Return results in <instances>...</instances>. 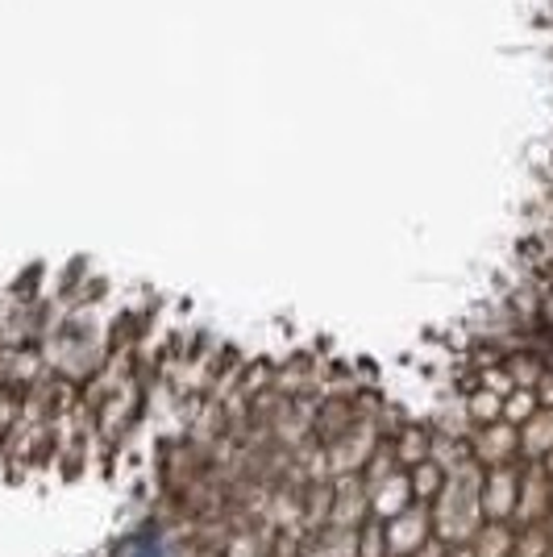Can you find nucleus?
<instances>
[{
    "mask_svg": "<svg viewBox=\"0 0 553 557\" xmlns=\"http://www.w3.org/2000/svg\"><path fill=\"white\" fill-rule=\"evenodd\" d=\"M146 557H159V554H146Z\"/></svg>",
    "mask_w": 553,
    "mask_h": 557,
    "instance_id": "f257e3e1",
    "label": "nucleus"
}]
</instances>
